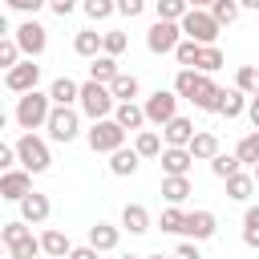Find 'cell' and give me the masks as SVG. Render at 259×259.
I'll list each match as a JSON object with an SVG mask.
<instances>
[{
  "mask_svg": "<svg viewBox=\"0 0 259 259\" xmlns=\"http://www.w3.org/2000/svg\"><path fill=\"white\" fill-rule=\"evenodd\" d=\"M49 113H53V97L40 93V89H32V93H20L16 97V113L12 117H16V125L24 134H36V130H45Z\"/></svg>",
  "mask_w": 259,
  "mask_h": 259,
  "instance_id": "obj_1",
  "label": "cell"
},
{
  "mask_svg": "<svg viewBox=\"0 0 259 259\" xmlns=\"http://www.w3.org/2000/svg\"><path fill=\"white\" fill-rule=\"evenodd\" d=\"M12 146H16V162H20V170H28V174H45V170L53 166V154H49V142H45V138H36V134H20Z\"/></svg>",
  "mask_w": 259,
  "mask_h": 259,
  "instance_id": "obj_2",
  "label": "cell"
},
{
  "mask_svg": "<svg viewBox=\"0 0 259 259\" xmlns=\"http://www.w3.org/2000/svg\"><path fill=\"white\" fill-rule=\"evenodd\" d=\"M77 105H81V113H85L89 121L113 117V109H117V101H113L109 85H97V81H85V85H81V97H77Z\"/></svg>",
  "mask_w": 259,
  "mask_h": 259,
  "instance_id": "obj_3",
  "label": "cell"
},
{
  "mask_svg": "<svg viewBox=\"0 0 259 259\" xmlns=\"http://www.w3.org/2000/svg\"><path fill=\"white\" fill-rule=\"evenodd\" d=\"M178 28H182V36L194 40V45H214V40H219V20H214L206 8H190V12L178 20Z\"/></svg>",
  "mask_w": 259,
  "mask_h": 259,
  "instance_id": "obj_4",
  "label": "cell"
},
{
  "mask_svg": "<svg viewBox=\"0 0 259 259\" xmlns=\"http://www.w3.org/2000/svg\"><path fill=\"white\" fill-rule=\"evenodd\" d=\"M12 40L20 45V57H28V61H36L45 49H49V28L40 24V20H32V16H24L16 28H12Z\"/></svg>",
  "mask_w": 259,
  "mask_h": 259,
  "instance_id": "obj_5",
  "label": "cell"
},
{
  "mask_svg": "<svg viewBox=\"0 0 259 259\" xmlns=\"http://www.w3.org/2000/svg\"><path fill=\"white\" fill-rule=\"evenodd\" d=\"M85 142H89L93 154H113V150L125 146V130H121L113 117H101V121H93V125L85 130Z\"/></svg>",
  "mask_w": 259,
  "mask_h": 259,
  "instance_id": "obj_6",
  "label": "cell"
},
{
  "mask_svg": "<svg viewBox=\"0 0 259 259\" xmlns=\"http://www.w3.org/2000/svg\"><path fill=\"white\" fill-rule=\"evenodd\" d=\"M178 101H182V97H178L174 89H162V85H158V89H154V93L142 101L146 121H150V125H166L170 117H178Z\"/></svg>",
  "mask_w": 259,
  "mask_h": 259,
  "instance_id": "obj_7",
  "label": "cell"
},
{
  "mask_svg": "<svg viewBox=\"0 0 259 259\" xmlns=\"http://www.w3.org/2000/svg\"><path fill=\"white\" fill-rule=\"evenodd\" d=\"M45 130H49V138H53V142L69 146V142L81 134V117H77V109H73V105H53V113H49Z\"/></svg>",
  "mask_w": 259,
  "mask_h": 259,
  "instance_id": "obj_8",
  "label": "cell"
},
{
  "mask_svg": "<svg viewBox=\"0 0 259 259\" xmlns=\"http://www.w3.org/2000/svg\"><path fill=\"white\" fill-rule=\"evenodd\" d=\"M178 40H182V28H178L174 20H154V24H150V32H146V49H150L154 57L174 53V49H178Z\"/></svg>",
  "mask_w": 259,
  "mask_h": 259,
  "instance_id": "obj_9",
  "label": "cell"
},
{
  "mask_svg": "<svg viewBox=\"0 0 259 259\" xmlns=\"http://www.w3.org/2000/svg\"><path fill=\"white\" fill-rule=\"evenodd\" d=\"M214 231H219L214 210H190V214L182 219V235H186L190 243H206V239H214Z\"/></svg>",
  "mask_w": 259,
  "mask_h": 259,
  "instance_id": "obj_10",
  "label": "cell"
},
{
  "mask_svg": "<svg viewBox=\"0 0 259 259\" xmlns=\"http://www.w3.org/2000/svg\"><path fill=\"white\" fill-rule=\"evenodd\" d=\"M36 81H40V65H36V61H28V57L4 73V85H8L12 93H32V89H36Z\"/></svg>",
  "mask_w": 259,
  "mask_h": 259,
  "instance_id": "obj_11",
  "label": "cell"
},
{
  "mask_svg": "<svg viewBox=\"0 0 259 259\" xmlns=\"http://www.w3.org/2000/svg\"><path fill=\"white\" fill-rule=\"evenodd\" d=\"M49 214H53V202H49V194H40V190H28V194L20 198V219H24L28 227H40V223H49Z\"/></svg>",
  "mask_w": 259,
  "mask_h": 259,
  "instance_id": "obj_12",
  "label": "cell"
},
{
  "mask_svg": "<svg viewBox=\"0 0 259 259\" xmlns=\"http://www.w3.org/2000/svg\"><path fill=\"white\" fill-rule=\"evenodd\" d=\"M158 158H162V178H186L190 174V162H194L190 150H182V146H166Z\"/></svg>",
  "mask_w": 259,
  "mask_h": 259,
  "instance_id": "obj_13",
  "label": "cell"
},
{
  "mask_svg": "<svg viewBox=\"0 0 259 259\" xmlns=\"http://www.w3.org/2000/svg\"><path fill=\"white\" fill-rule=\"evenodd\" d=\"M190 105H194V109H202V113H219V85H214L206 73H198L194 93H190Z\"/></svg>",
  "mask_w": 259,
  "mask_h": 259,
  "instance_id": "obj_14",
  "label": "cell"
},
{
  "mask_svg": "<svg viewBox=\"0 0 259 259\" xmlns=\"http://www.w3.org/2000/svg\"><path fill=\"white\" fill-rule=\"evenodd\" d=\"M28 190H32V174H28V170H8V174H0V198L20 202Z\"/></svg>",
  "mask_w": 259,
  "mask_h": 259,
  "instance_id": "obj_15",
  "label": "cell"
},
{
  "mask_svg": "<svg viewBox=\"0 0 259 259\" xmlns=\"http://www.w3.org/2000/svg\"><path fill=\"white\" fill-rule=\"evenodd\" d=\"M194 134H198V130H194V121H190V117H182V113H178V117H170V121L162 125V142H166V146H182V150H186Z\"/></svg>",
  "mask_w": 259,
  "mask_h": 259,
  "instance_id": "obj_16",
  "label": "cell"
},
{
  "mask_svg": "<svg viewBox=\"0 0 259 259\" xmlns=\"http://www.w3.org/2000/svg\"><path fill=\"white\" fill-rule=\"evenodd\" d=\"M113 121H117L125 134H138V130H146V109H142L138 101H117Z\"/></svg>",
  "mask_w": 259,
  "mask_h": 259,
  "instance_id": "obj_17",
  "label": "cell"
},
{
  "mask_svg": "<svg viewBox=\"0 0 259 259\" xmlns=\"http://www.w3.org/2000/svg\"><path fill=\"white\" fill-rule=\"evenodd\" d=\"M40 251H45L49 259H69L73 243H69V235H65L61 227H45V235H40Z\"/></svg>",
  "mask_w": 259,
  "mask_h": 259,
  "instance_id": "obj_18",
  "label": "cell"
},
{
  "mask_svg": "<svg viewBox=\"0 0 259 259\" xmlns=\"http://www.w3.org/2000/svg\"><path fill=\"white\" fill-rule=\"evenodd\" d=\"M186 150H190V158H194V162H210V158L219 154V134L198 130V134L190 138V146H186Z\"/></svg>",
  "mask_w": 259,
  "mask_h": 259,
  "instance_id": "obj_19",
  "label": "cell"
},
{
  "mask_svg": "<svg viewBox=\"0 0 259 259\" xmlns=\"http://www.w3.org/2000/svg\"><path fill=\"white\" fill-rule=\"evenodd\" d=\"M121 227H125L130 235H146V231H150V210H146L142 202H125V206H121Z\"/></svg>",
  "mask_w": 259,
  "mask_h": 259,
  "instance_id": "obj_20",
  "label": "cell"
},
{
  "mask_svg": "<svg viewBox=\"0 0 259 259\" xmlns=\"http://www.w3.org/2000/svg\"><path fill=\"white\" fill-rule=\"evenodd\" d=\"M121 243V231L117 227H109V223H93L89 227V247L93 251H113Z\"/></svg>",
  "mask_w": 259,
  "mask_h": 259,
  "instance_id": "obj_21",
  "label": "cell"
},
{
  "mask_svg": "<svg viewBox=\"0 0 259 259\" xmlns=\"http://www.w3.org/2000/svg\"><path fill=\"white\" fill-rule=\"evenodd\" d=\"M73 53L85 57V61L101 57V32H97V28H81V32L73 36Z\"/></svg>",
  "mask_w": 259,
  "mask_h": 259,
  "instance_id": "obj_22",
  "label": "cell"
},
{
  "mask_svg": "<svg viewBox=\"0 0 259 259\" xmlns=\"http://www.w3.org/2000/svg\"><path fill=\"white\" fill-rule=\"evenodd\" d=\"M138 162H142V158H138V150H134V146H130V150L121 146V150H113V154H109V174L130 178V174L138 170Z\"/></svg>",
  "mask_w": 259,
  "mask_h": 259,
  "instance_id": "obj_23",
  "label": "cell"
},
{
  "mask_svg": "<svg viewBox=\"0 0 259 259\" xmlns=\"http://www.w3.org/2000/svg\"><path fill=\"white\" fill-rule=\"evenodd\" d=\"M117 73H121V69H117V57H105V53H101V57L89 61V81H97V85H109Z\"/></svg>",
  "mask_w": 259,
  "mask_h": 259,
  "instance_id": "obj_24",
  "label": "cell"
},
{
  "mask_svg": "<svg viewBox=\"0 0 259 259\" xmlns=\"http://www.w3.org/2000/svg\"><path fill=\"white\" fill-rule=\"evenodd\" d=\"M49 97H53V105H73V101L81 97V85H77L73 77H57V81L49 85Z\"/></svg>",
  "mask_w": 259,
  "mask_h": 259,
  "instance_id": "obj_25",
  "label": "cell"
},
{
  "mask_svg": "<svg viewBox=\"0 0 259 259\" xmlns=\"http://www.w3.org/2000/svg\"><path fill=\"white\" fill-rule=\"evenodd\" d=\"M219 113L231 121V117H239V113H247V93H239V89H219Z\"/></svg>",
  "mask_w": 259,
  "mask_h": 259,
  "instance_id": "obj_26",
  "label": "cell"
},
{
  "mask_svg": "<svg viewBox=\"0 0 259 259\" xmlns=\"http://www.w3.org/2000/svg\"><path fill=\"white\" fill-rule=\"evenodd\" d=\"M134 150H138V158H158V154L166 150V142H162V134H158V130H138Z\"/></svg>",
  "mask_w": 259,
  "mask_h": 259,
  "instance_id": "obj_27",
  "label": "cell"
},
{
  "mask_svg": "<svg viewBox=\"0 0 259 259\" xmlns=\"http://www.w3.org/2000/svg\"><path fill=\"white\" fill-rule=\"evenodd\" d=\"M194 194V186H190V178H162V198L170 202V206H178V202H186Z\"/></svg>",
  "mask_w": 259,
  "mask_h": 259,
  "instance_id": "obj_28",
  "label": "cell"
},
{
  "mask_svg": "<svg viewBox=\"0 0 259 259\" xmlns=\"http://www.w3.org/2000/svg\"><path fill=\"white\" fill-rule=\"evenodd\" d=\"M138 89H142V85H138V77H134V73H117V77L109 81L113 101H134V97H138Z\"/></svg>",
  "mask_w": 259,
  "mask_h": 259,
  "instance_id": "obj_29",
  "label": "cell"
},
{
  "mask_svg": "<svg viewBox=\"0 0 259 259\" xmlns=\"http://www.w3.org/2000/svg\"><path fill=\"white\" fill-rule=\"evenodd\" d=\"M251 190H255V178H251V174H243V170H239V174H231V178H227V198H231V202H247V198H251Z\"/></svg>",
  "mask_w": 259,
  "mask_h": 259,
  "instance_id": "obj_30",
  "label": "cell"
},
{
  "mask_svg": "<svg viewBox=\"0 0 259 259\" xmlns=\"http://www.w3.org/2000/svg\"><path fill=\"white\" fill-rule=\"evenodd\" d=\"M194 69H198V73H206V77H210V73H219V69H223V49H219V45H202V49H198Z\"/></svg>",
  "mask_w": 259,
  "mask_h": 259,
  "instance_id": "obj_31",
  "label": "cell"
},
{
  "mask_svg": "<svg viewBox=\"0 0 259 259\" xmlns=\"http://www.w3.org/2000/svg\"><path fill=\"white\" fill-rule=\"evenodd\" d=\"M239 170H243V162H239L235 154H223V150H219V154L210 158V174H214V178H223V182H227L231 174H239Z\"/></svg>",
  "mask_w": 259,
  "mask_h": 259,
  "instance_id": "obj_32",
  "label": "cell"
},
{
  "mask_svg": "<svg viewBox=\"0 0 259 259\" xmlns=\"http://www.w3.org/2000/svg\"><path fill=\"white\" fill-rule=\"evenodd\" d=\"M235 158H239L243 166H255V162H259V130H251L247 138H239V146H235Z\"/></svg>",
  "mask_w": 259,
  "mask_h": 259,
  "instance_id": "obj_33",
  "label": "cell"
},
{
  "mask_svg": "<svg viewBox=\"0 0 259 259\" xmlns=\"http://www.w3.org/2000/svg\"><path fill=\"white\" fill-rule=\"evenodd\" d=\"M235 89L247 93V97H255V93H259V69H255V65H239V73H235Z\"/></svg>",
  "mask_w": 259,
  "mask_h": 259,
  "instance_id": "obj_34",
  "label": "cell"
},
{
  "mask_svg": "<svg viewBox=\"0 0 259 259\" xmlns=\"http://www.w3.org/2000/svg\"><path fill=\"white\" fill-rule=\"evenodd\" d=\"M239 12H243V8H239V0H214V4H210V16L219 20V28L235 24V20H239Z\"/></svg>",
  "mask_w": 259,
  "mask_h": 259,
  "instance_id": "obj_35",
  "label": "cell"
},
{
  "mask_svg": "<svg viewBox=\"0 0 259 259\" xmlns=\"http://www.w3.org/2000/svg\"><path fill=\"white\" fill-rule=\"evenodd\" d=\"M154 12H158V20H182L186 12H190V4L186 0H154Z\"/></svg>",
  "mask_w": 259,
  "mask_h": 259,
  "instance_id": "obj_36",
  "label": "cell"
},
{
  "mask_svg": "<svg viewBox=\"0 0 259 259\" xmlns=\"http://www.w3.org/2000/svg\"><path fill=\"white\" fill-rule=\"evenodd\" d=\"M8 255H12V259H36V255H45V251H40V239H36V235H24V239H16V243L8 247Z\"/></svg>",
  "mask_w": 259,
  "mask_h": 259,
  "instance_id": "obj_37",
  "label": "cell"
},
{
  "mask_svg": "<svg viewBox=\"0 0 259 259\" xmlns=\"http://www.w3.org/2000/svg\"><path fill=\"white\" fill-rule=\"evenodd\" d=\"M81 12L89 20H109L117 12V0H81Z\"/></svg>",
  "mask_w": 259,
  "mask_h": 259,
  "instance_id": "obj_38",
  "label": "cell"
},
{
  "mask_svg": "<svg viewBox=\"0 0 259 259\" xmlns=\"http://www.w3.org/2000/svg\"><path fill=\"white\" fill-rule=\"evenodd\" d=\"M243 243L247 247H259V202L243 210Z\"/></svg>",
  "mask_w": 259,
  "mask_h": 259,
  "instance_id": "obj_39",
  "label": "cell"
},
{
  "mask_svg": "<svg viewBox=\"0 0 259 259\" xmlns=\"http://www.w3.org/2000/svg\"><path fill=\"white\" fill-rule=\"evenodd\" d=\"M125 45H130V40H125V32H121V28L101 32V53H105V57H121V53H125Z\"/></svg>",
  "mask_w": 259,
  "mask_h": 259,
  "instance_id": "obj_40",
  "label": "cell"
},
{
  "mask_svg": "<svg viewBox=\"0 0 259 259\" xmlns=\"http://www.w3.org/2000/svg\"><path fill=\"white\" fill-rule=\"evenodd\" d=\"M194 81H198V69H178V73H174V93H178L182 101H190Z\"/></svg>",
  "mask_w": 259,
  "mask_h": 259,
  "instance_id": "obj_41",
  "label": "cell"
},
{
  "mask_svg": "<svg viewBox=\"0 0 259 259\" xmlns=\"http://www.w3.org/2000/svg\"><path fill=\"white\" fill-rule=\"evenodd\" d=\"M198 49H202V45H194V40H186V36H182V40H178V49H174V61H178L182 69H194Z\"/></svg>",
  "mask_w": 259,
  "mask_h": 259,
  "instance_id": "obj_42",
  "label": "cell"
},
{
  "mask_svg": "<svg viewBox=\"0 0 259 259\" xmlns=\"http://www.w3.org/2000/svg\"><path fill=\"white\" fill-rule=\"evenodd\" d=\"M182 219H186V210L166 206V210H162V219H158V227H162L166 235H182Z\"/></svg>",
  "mask_w": 259,
  "mask_h": 259,
  "instance_id": "obj_43",
  "label": "cell"
},
{
  "mask_svg": "<svg viewBox=\"0 0 259 259\" xmlns=\"http://www.w3.org/2000/svg\"><path fill=\"white\" fill-rule=\"evenodd\" d=\"M20 61H24V57H20V45H16L12 36H4V40H0V69L8 73V69L20 65Z\"/></svg>",
  "mask_w": 259,
  "mask_h": 259,
  "instance_id": "obj_44",
  "label": "cell"
},
{
  "mask_svg": "<svg viewBox=\"0 0 259 259\" xmlns=\"http://www.w3.org/2000/svg\"><path fill=\"white\" fill-rule=\"evenodd\" d=\"M24 235H32L24 219H16V223H4V227H0V243H4V247H12V243H16V239H24Z\"/></svg>",
  "mask_w": 259,
  "mask_h": 259,
  "instance_id": "obj_45",
  "label": "cell"
},
{
  "mask_svg": "<svg viewBox=\"0 0 259 259\" xmlns=\"http://www.w3.org/2000/svg\"><path fill=\"white\" fill-rule=\"evenodd\" d=\"M12 12H24V16H36L40 8H49V0H4Z\"/></svg>",
  "mask_w": 259,
  "mask_h": 259,
  "instance_id": "obj_46",
  "label": "cell"
},
{
  "mask_svg": "<svg viewBox=\"0 0 259 259\" xmlns=\"http://www.w3.org/2000/svg\"><path fill=\"white\" fill-rule=\"evenodd\" d=\"M117 12L134 20V16H142V12H146V0H117Z\"/></svg>",
  "mask_w": 259,
  "mask_h": 259,
  "instance_id": "obj_47",
  "label": "cell"
},
{
  "mask_svg": "<svg viewBox=\"0 0 259 259\" xmlns=\"http://www.w3.org/2000/svg\"><path fill=\"white\" fill-rule=\"evenodd\" d=\"M12 162H16V146H8V142L0 138V174H8Z\"/></svg>",
  "mask_w": 259,
  "mask_h": 259,
  "instance_id": "obj_48",
  "label": "cell"
},
{
  "mask_svg": "<svg viewBox=\"0 0 259 259\" xmlns=\"http://www.w3.org/2000/svg\"><path fill=\"white\" fill-rule=\"evenodd\" d=\"M174 259H202V255H198V243H190V239H182V243L174 247Z\"/></svg>",
  "mask_w": 259,
  "mask_h": 259,
  "instance_id": "obj_49",
  "label": "cell"
},
{
  "mask_svg": "<svg viewBox=\"0 0 259 259\" xmlns=\"http://www.w3.org/2000/svg\"><path fill=\"white\" fill-rule=\"evenodd\" d=\"M49 8H53L57 16H69V12L77 8V0H49Z\"/></svg>",
  "mask_w": 259,
  "mask_h": 259,
  "instance_id": "obj_50",
  "label": "cell"
},
{
  "mask_svg": "<svg viewBox=\"0 0 259 259\" xmlns=\"http://www.w3.org/2000/svg\"><path fill=\"white\" fill-rule=\"evenodd\" d=\"M69 259H101V251H93V247L85 243V247H73V251H69Z\"/></svg>",
  "mask_w": 259,
  "mask_h": 259,
  "instance_id": "obj_51",
  "label": "cell"
},
{
  "mask_svg": "<svg viewBox=\"0 0 259 259\" xmlns=\"http://www.w3.org/2000/svg\"><path fill=\"white\" fill-rule=\"evenodd\" d=\"M247 117H251V125L259 130V93H255V97H247Z\"/></svg>",
  "mask_w": 259,
  "mask_h": 259,
  "instance_id": "obj_52",
  "label": "cell"
},
{
  "mask_svg": "<svg viewBox=\"0 0 259 259\" xmlns=\"http://www.w3.org/2000/svg\"><path fill=\"white\" fill-rule=\"evenodd\" d=\"M186 4H190V8H206V12H210V4H214V0H186Z\"/></svg>",
  "mask_w": 259,
  "mask_h": 259,
  "instance_id": "obj_53",
  "label": "cell"
},
{
  "mask_svg": "<svg viewBox=\"0 0 259 259\" xmlns=\"http://www.w3.org/2000/svg\"><path fill=\"white\" fill-rule=\"evenodd\" d=\"M8 32H12V28H8V16H4V12H0V40H4V36H8Z\"/></svg>",
  "mask_w": 259,
  "mask_h": 259,
  "instance_id": "obj_54",
  "label": "cell"
},
{
  "mask_svg": "<svg viewBox=\"0 0 259 259\" xmlns=\"http://www.w3.org/2000/svg\"><path fill=\"white\" fill-rule=\"evenodd\" d=\"M239 8H251V12H259V0H239Z\"/></svg>",
  "mask_w": 259,
  "mask_h": 259,
  "instance_id": "obj_55",
  "label": "cell"
},
{
  "mask_svg": "<svg viewBox=\"0 0 259 259\" xmlns=\"http://www.w3.org/2000/svg\"><path fill=\"white\" fill-rule=\"evenodd\" d=\"M4 125H8V113H4V109H0V134H4Z\"/></svg>",
  "mask_w": 259,
  "mask_h": 259,
  "instance_id": "obj_56",
  "label": "cell"
},
{
  "mask_svg": "<svg viewBox=\"0 0 259 259\" xmlns=\"http://www.w3.org/2000/svg\"><path fill=\"white\" fill-rule=\"evenodd\" d=\"M251 178H255V186H259V162H255V170H251Z\"/></svg>",
  "mask_w": 259,
  "mask_h": 259,
  "instance_id": "obj_57",
  "label": "cell"
},
{
  "mask_svg": "<svg viewBox=\"0 0 259 259\" xmlns=\"http://www.w3.org/2000/svg\"><path fill=\"white\" fill-rule=\"evenodd\" d=\"M146 259H174V255H146Z\"/></svg>",
  "mask_w": 259,
  "mask_h": 259,
  "instance_id": "obj_58",
  "label": "cell"
},
{
  "mask_svg": "<svg viewBox=\"0 0 259 259\" xmlns=\"http://www.w3.org/2000/svg\"><path fill=\"white\" fill-rule=\"evenodd\" d=\"M4 251H8V247H4V243H0V259H4Z\"/></svg>",
  "mask_w": 259,
  "mask_h": 259,
  "instance_id": "obj_59",
  "label": "cell"
},
{
  "mask_svg": "<svg viewBox=\"0 0 259 259\" xmlns=\"http://www.w3.org/2000/svg\"><path fill=\"white\" fill-rule=\"evenodd\" d=\"M121 259H142V255H121Z\"/></svg>",
  "mask_w": 259,
  "mask_h": 259,
  "instance_id": "obj_60",
  "label": "cell"
}]
</instances>
